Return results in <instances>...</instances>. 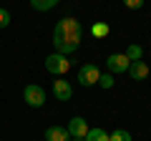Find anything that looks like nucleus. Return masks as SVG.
I'll list each match as a JSON object with an SVG mask.
<instances>
[{
    "instance_id": "obj_7",
    "label": "nucleus",
    "mask_w": 151,
    "mask_h": 141,
    "mask_svg": "<svg viewBox=\"0 0 151 141\" xmlns=\"http://www.w3.org/2000/svg\"><path fill=\"white\" fill-rule=\"evenodd\" d=\"M45 141H70V134L65 126H48L45 129Z\"/></svg>"
},
{
    "instance_id": "obj_4",
    "label": "nucleus",
    "mask_w": 151,
    "mask_h": 141,
    "mask_svg": "<svg viewBox=\"0 0 151 141\" xmlns=\"http://www.w3.org/2000/svg\"><path fill=\"white\" fill-rule=\"evenodd\" d=\"M98 76H101L98 65L86 63V65H81V70H78V83H81V86H96V83H98Z\"/></svg>"
},
{
    "instance_id": "obj_3",
    "label": "nucleus",
    "mask_w": 151,
    "mask_h": 141,
    "mask_svg": "<svg viewBox=\"0 0 151 141\" xmlns=\"http://www.w3.org/2000/svg\"><path fill=\"white\" fill-rule=\"evenodd\" d=\"M68 68H70V60H65V55L60 53H53L45 58V70L53 76H63V73H68Z\"/></svg>"
},
{
    "instance_id": "obj_11",
    "label": "nucleus",
    "mask_w": 151,
    "mask_h": 141,
    "mask_svg": "<svg viewBox=\"0 0 151 141\" xmlns=\"http://www.w3.org/2000/svg\"><path fill=\"white\" fill-rule=\"evenodd\" d=\"M91 33L96 35V38H106L108 33H111V28H108V23H101V20H98V23H93V25H91Z\"/></svg>"
},
{
    "instance_id": "obj_18",
    "label": "nucleus",
    "mask_w": 151,
    "mask_h": 141,
    "mask_svg": "<svg viewBox=\"0 0 151 141\" xmlns=\"http://www.w3.org/2000/svg\"><path fill=\"white\" fill-rule=\"evenodd\" d=\"M73 141H83V139H73Z\"/></svg>"
},
{
    "instance_id": "obj_13",
    "label": "nucleus",
    "mask_w": 151,
    "mask_h": 141,
    "mask_svg": "<svg viewBox=\"0 0 151 141\" xmlns=\"http://www.w3.org/2000/svg\"><path fill=\"white\" fill-rule=\"evenodd\" d=\"M30 5L35 8V10H40V13H45V10H53L58 3L55 0H30Z\"/></svg>"
},
{
    "instance_id": "obj_9",
    "label": "nucleus",
    "mask_w": 151,
    "mask_h": 141,
    "mask_svg": "<svg viewBox=\"0 0 151 141\" xmlns=\"http://www.w3.org/2000/svg\"><path fill=\"white\" fill-rule=\"evenodd\" d=\"M53 93H55L58 101H68V98L73 96V88H70L68 81H55V83H53Z\"/></svg>"
},
{
    "instance_id": "obj_12",
    "label": "nucleus",
    "mask_w": 151,
    "mask_h": 141,
    "mask_svg": "<svg viewBox=\"0 0 151 141\" xmlns=\"http://www.w3.org/2000/svg\"><path fill=\"white\" fill-rule=\"evenodd\" d=\"M83 141H108V134L103 129H88V134H86Z\"/></svg>"
},
{
    "instance_id": "obj_15",
    "label": "nucleus",
    "mask_w": 151,
    "mask_h": 141,
    "mask_svg": "<svg viewBox=\"0 0 151 141\" xmlns=\"http://www.w3.org/2000/svg\"><path fill=\"white\" fill-rule=\"evenodd\" d=\"M113 73H101V76H98V86L101 88H113Z\"/></svg>"
},
{
    "instance_id": "obj_16",
    "label": "nucleus",
    "mask_w": 151,
    "mask_h": 141,
    "mask_svg": "<svg viewBox=\"0 0 151 141\" xmlns=\"http://www.w3.org/2000/svg\"><path fill=\"white\" fill-rule=\"evenodd\" d=\"M124 5L129 8V10H139V8L144 5V0H124Z\"/></svg>"
},
{
    "instance_id": "obj_10",
    "label": "nucleus",
    "mask_w": 151,
    "mask_h": 141,
    "mask_svg": "<svg viewBox=\"0 0 151 141\" xmlns=\"http://www.w3.org/2000/svg\"><path fill=\"white\" fill-rule=\"evenodd\" d=\"M124 55L131 60V63H134V60H144V48H141V45H136V43H131L129 48H126Z\"/></svg>"
},
{
    "instance_id": "obj_1",
    "label": "nucleus",
    "mask_w": 151,
    "mask_h": 141,
    "mask_svg": "<svg viewBox=\"0 0 151 141\" xmlns=\"http://www.w3.org/2000/svg\"><path fill=\"white\" fill-rule=\"evenodd\" d=\"M83 40V28L81 23L76 20V18H60L53 28V45L60 55H68L73 50H78Z\"/></svg>"
},
{
    "instance_id": "obj_8",
    "label": "nucleus",
    "mask_w": 151,
    "mask_h": 141,
    "mask_svg": "<svg viewBox=\"0 0 151 141\" xmlns=\"http://www.w3.org/2000/svg\"><path fill=\"white\" fill-rule=\"evenodd\" d=\"M129 76L134 78V81L149 78V65H146V60H134V63L129 65Z\"/></svg>"
},
{
    "instance_id": "obj_14",
    "label": "nucleus",
    "mask_w": 151,
    "mask_h": 141,
    "mask_svg": "<svg viewBox=\"0 0 151 141\" xmlns=\"http://www.w3.org/2000/svg\"><path fill=\"white\" fill-rule=\"evenodd\" d=\"M108 141H131V134L124 129H116L113 134H108Z\"/></svg>"
},
{
    "instance_id": "obj_5",
    "label": "nucleus",
    "mask_w": 151,
    "mask_h": 141,
    "mask_svg": "<svg viewBox=\"0 0 151 141\" xmlns=\"http://www.w3.org/2000/svg\"><path fill=\"white\" fill-rule=\"evenodd\" d=\"M129 65H131V60L126 58L124 53H111V55L106 58L108 73H126V70H129Z\"/></svg>"
},
{
    "instance_id": "obj_6",
    "label": "nucleus",
    "mask_w": 151,
    "mask_h": 141,
    "mask_svg": "<svg viewBox=\"0 0 151 141\" xmlns=\"http://www.w3.org/2000/svg\"><path fill=\"white\" fill-rule=\"evenodd\" d=\"M65 129H68L70 139H86V134H88V124H86V119H81V116H73Z\"/></svg>"
},
{
    "instance_id": "obj_2",
    "label": "nucleus",
    "mask_w": 151,
    "mask_h": 141,
    "mask_svg": "<svg viewBox=\"0 0 151 141\" xmlns=\"http://www.w3.org/2000/svg\"><path fill=\"white\" fill-rule=\"evenodd\" d=\"M23 98H25L28 106H33V109H40L45 103V91L38 83H28L25 88H23Z\"/></svg>"
},
{
    "instance_id": "obj_17",
    "label": "nucleus",
    "mask_w": 151,
    "mask_h": 141,
    "mask_svg": "<svg viewBox=\"0 0 151 141\" xmlns=\"http://www.w3.org/2000/svg\"><path fill=\"white\" fill-rule=\"evenodd\" d=\"M8 23H10V13H8L5 8H0V28H5Z\"/></svg>"
},
{
    "instance_id": "obj_19",
    "label": "nucleus",
    "mask_w": 151,
    "mask_h": 141,
    "mask_svg": "<svg viewBox=\"0 0 151 141\" xmlns=\"http://www.w3.org/2000/svg\"><path fill=\"white\" fill-rule=\"evenodd\" d=\"M55 3H60V0H55Z\"/></svg>"
}]
</instances>
